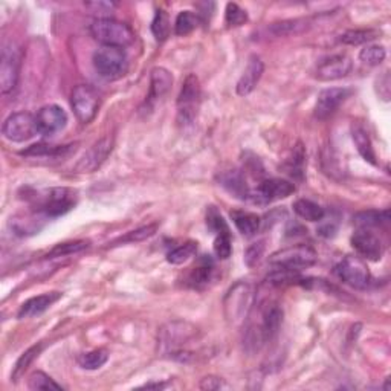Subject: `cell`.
Wrapping results in <instances>:
<instances>
[{
    "instance_id": "ee69618b",
    "label": "cell",
    "mask_w": 391,
    "mask_h": 391,
    "mask_svg": "<svg viewBox=\"0 0 391 391\" xmlns=\"http://www.w3.org/2000/svg\"><path fill=\"white\" fill-rule=\"evenodd\" d=\"M201 387L202 390H221L225 387V383L221 379V377H214V376H207V377H203L202 382H201Z\"/></svg>"
},
{
    "instance_id": "60d3db41",
    "label": "cell",
    "mask_w": 391,
    "mask_h": 391,
    "mask_svg": "<svg viewBox=\"0 0 391 391\" xmlns=\"http://www.w3.org/2000/svg\"><path fill=\"white\" fill-rule=\"evenodd\" d=\"M212 251H214L216 257L221 258V260H226L228 257H231L232 243H231L230 231H223V232H219V234H216Z\"/></svg>"
},
{
    "instance_id": "ab89813d",
    "label": "cell",
    "mask_w": 391,
    "mask_h": 391,
    "mask_svg": "<svg viewBox=\"0 0 391 391\" xmlns=\"http://www.w3.org/2000/svg\"><path fill=\"white\" fill-rule=\"evenodd\" d=\"M225 22L230 28L242 26L248 22V12L240 8L237 3H228L225 11Z\"/></svg>"
},
{
    "instance_id": "52a82bcc",
    "label": "cell",
    "mask_w": 391,
    "mask_h": 391,
    "mask_svg": "<svg viewBox=\"0 0 391 391\" xmlns=\"http://www.w3.org/2000/svg\"><path fill=\"white\" fill-rule=\"evenodd\" d=\"M22 65V51L12 43H6L0 58V92L3 95L14 91L20 77Z\"/></svg>"
},
{
    "instance_id": "1f68e13d",
    "label": "cell",
    "mask_w": 391,
    "mask_h": 391,
    "mask_svg": "<svg viewBox=\"0 0 391 391\" xmlns=\"http://www.w3.org/2000/svg\"><path fill=\"white\" fill-rule=\"evenodd\" d=\"M109 359V352L104 348H97L92 352H87L78 356V364L85 370H98L101 368Z\"/></svg>"
},
{
    "instance_id": "ba28073f",
    "label": "cell",
    "mask_w": 391,
    "mask_h": 391,
    "mask_svg": "<svg viewBox=\"0 0 391 391\" xmlns=\"http://www.w3.org/2000/svg\"><path fill=\"white\" fill-rule=\"evenodd\" d=\"M71 106L81 124H89L98 113L100 97L92 86L78 85L72 91Z\"/></svg>"
},
{
    "instance_id": "6da1fadb",
    "label": "cell",
    "mask_w": 391,
    "mask_h": 391,
    "mask_svg": "<svg viewBox=\"0 0 391 391\" xmlns=\"http://www.w3.org/2000/svg\"><path fill=\"white\" fill-rule=\"evenodd\" d=\"M92 37L102 46H115L124 49L126 46L132 45L135 34L127 23L118 22L112 17L97 19L91 25Z\"/></svg>"
},
{
    "instance_id": "4fadbf2b",
    "label": "cell",
    "mask_w": 391,
    "mask_h": 391,
    "mask_svg": "<svg viewBox=\"0 0 391 391\" xmlns=\"http://www.w3.org/2000/svg\"><path fill=\"white\" fill-rule=\"evenodd\" d=\"M67 124V113L63 107L57 104L43 106L36 115L37 133L43 136H54L61 132Z\"/></svg>"
},
{
    "instance_id": "e575fe53",
    "label": "cell",
    "mask_w": 391,
    "mask_h": 391,
    "mask_svg": "<svg viewBox=\"0 0 391 391\" xmlns=\"http://www.w3.org/2000/svg\"><path fill=\"white\" fill-rule=\"evenodd\" d=\"M28 388L34 391H52V390H63V387L47 376L43 372H34L28 379Z\"/></svg>"
},
{
    "instance_id": "f546056e",
    "label": "cell",
    "mask_w": 391,
    "mask_h": 391,
    "mask_svg": "<svg viewBox=\"0 0 391 391\" xmlns=\"http://www.w3.org/2000/svg\"><path fill=\"white\" fill-rule=\"evenodd\" d=\"M201 22L202 20L201 17H199V14H196V12L181 11L179 16L176 17V23H175L176 36H181V37L188 36V34H191L197 28Z\"/></svg>"
},
{
    "instance_id": "e0dca14e",
    "label": "cell",
    "mask_w": 391,
    "mask_h": 391,
    "mask_svg": "<svg viewBox=\"0 0 391 391\" xmlns=\"http://www.w3.org/2000/svg\"><path fill=\"white\" fill-rule=\"evenodd\" d=\"M295 193V185L286 179H265L258 183L256 190V202L271 203L286 199Z\"/></svg>"
},
{
    "instance_id": "4316f807",
    "label": "cell",
    "mask_w": 391,
    "mask_h": 391,
    "mask_svg": "<svg viewBox=\"0 0 391 391\" xmlns=\"http://www.w3.org/2000/svg\"><path fill=\"white\" fill-rule=\"evenodd\" d=\"M231 219L234 222L236 228L240 231V234L245 237H252L257 234L260 228V217L249 211H232Z\"/></svg>"
},
{
    "instance_id": "d590c367",
    "label": "cell",
    "mask_w": 391,
    "mask_h": 391,
    "mask_svg": "<svg viewBox=\"0 0 391 391\" xmlns=\"http://www.w3.org/2000/svg\"><path fill=\"white\" fill-rule=\"evenodd\" d=\"M87 248H89V242H86V240H75V242L60 243L49 254H47L46 258L66 257V256H71V254H77V252L85 251Z\"/></svg>"
},
{
    "instance_id": "3957f363",
    "label": "cell",
    "mask_w": 391,
    "mask_h": 391,
    "mask_svg": "<svg viewBox=\"0 0 391 391\" xmlns=\"http://www.w3.org/2000/svg\"><path fill=\"white\" fill-rule=\"evenodd\" d=\"M283 322V311L278 304H269L262 311V320L258 326H252L246 335V344L254 348H260L267 341H271L280 331Z\"/></svg>"
},
{
    "instance_id": "ffe728a7",
    "label": "cell",
    "mask_w": 391,
    "mask_h": 391,
    "mask_svg": "<svg viewBox=\"0 0 391 391\" xmlns=\"http://www.w3.org/2000/svg\"><path fill=\"white\" fill-rule=\"evenodd\" d=\"M219 182H221L222 187L228 191L230 194H232L237 199H242V201H245V199H248L251 196L245 177L238 170L222 171V173L219 175Z\"/></svg>"
},
{
    "instance_id": "9c48e42d",
    "label": "cell",
    "mask_w": 391,
    "mask_h": 391,
    "mask_svg": "<svg viewBox=\"0 0 391 391\" xmlns=\"http://www.w3.org/2000/svg\"><path fill=\"white\" fill-rule=\"evenodd\" d=\"M252 306V289L249 284L237 283L232 286L225 298V313L232 324L246 320Z\"/></svg>"
},
{
    "instance_id": "603a6c76",
    "label": "cell",
    "mask_w": 391,
    "mask_h": 391,
    "mask_svg": "<svg viewBox=\"0 0 391 391\" xmlns=\"http://www.w3.org/2000/svg\"><path fill=\"white\" fill-rule=\"evenodd\" d=\"M309 30L307 19H287L276 22L267 26V32H271L276 37H289L298 36V34Z\"/></svg>"
},
{
    "instance_id": "f6af8a7d",
    "label": "cell",
    "mask_w": 391,
    "mask_h": 391,
    "mask_svg": "<svg viewBox=\"0 0 391 391\" xmlns=\"http://www.w3.org/2000/svg\"><path fill=\"white\" fill-rule=\"evenodd\" d=\"M86 6L92 12H101V14H106V12H112L115 8V3L109 2H93V3H86Z\"/></svg>"
},
{
    "instance_id": "2e32d148",
    "label": "cell",
    "mask_w": 391,
    "mask_h": 391,
    "mask_svg": "<svg viewBox=\"0 0 391 391\" xmlns=\"http://www.w3.org/2000/svg\"><path fill=\"white\" fill-rule=\"evenodd\" d=\"M352 246L362 258L372 260V262H377L383 256V245L381 238L370 230L358 228V231L352 236Z\"/></svg>"
},
{
    "instance_id": "5b68a950",
    "label": "cell",
    "mask_w": 391,
    "mask_h": 391,
    "mask_svg": "<svg viewBox=\"0 0 391 391\" xmlns=\"http://www.w3.org/2000/svg\"><path fill=\"white\" fill-rule=\"evenodd\" d=\"M317 252L309 245H295L273 252L269 263L277 267H287V269L300 271L303 267H311L317 263Z\"/></svg>"
},
{
    "instance_id": "484cf974",
    "label": "cell",
    "mask_w": 391,
    "mask_h": 391,
    "mask_svg": "<svg viewBox=\"0 0 391 391\" xmlns=\"http://www.w3.org/2000/svg\"><path fill=\"white\" fill-rule=\"evenodd\" d=\"M390 222V210H368L361 211L353 216V223L362 230L376 228V226L387 225Z\"/></svg>"
},
{
    "instance_id": "8fae6325",
    "label": "cell",
    "mask_w": 391,
    "mask_h": 391,
    "mask_svg": "<svg viewBox=\"0 0 391 391\" xmlns=\"http://www.w3.org/2000/svg\"><path fill=\"white\" fill-rule=\"evenodd\" d=\"M37 133L36 116L30 112H17L10 115L2 126V135L11 142H25Z\"/></svg>"
},
{
    "instance_id": "7402d4cb",
    "label": "cell",
    "mask_w": 391,
    "mask_h": 391,
    "mask_svg": "<svg viewBox=\"0 0 391 391\" xmlns=\"http://www.w3.org/2000/svg\"><path fill=\"white\" fill-rule=\"evenodd\" d=\"M173 86V75L166 67H155L150 75V101L161 100L164 95H167Z\"/></svg>"
},
{
    "instance_id": "44dd1931",
    "label": "cell",
    "mask_w": 391,
    "mask_h": 391,
    "mask_svg": "<svg viewBox=\"0 0 391 391\" xmlns=\"http://www.w3.org/2000/svg\"><path fill=\"white\" fill-rule=\"evenodd\" d=\"M77 144H69V146H49V144H36L30 148L20 152L25 157H49V159H63L75 152Z\"/></svg>"
},
{
    "instance_id": "30bf717a",
    "label": "cell",
    "mask_w": 391,
    "mask_h": 391,
    "mask_svg": "<svg viewBox=\"0 0 391 391\" xmlns=\"http://www.w3.org/2000/svg\"><path fill=\"white\" fill-rule=\"evenodd\" d=\"M335 273L342 283L352 286L353 289H366L370 284V271L361 257H344L336 265Z\"/></svg>"
},
{
    "instance_id": "d6a6232c",
    "label": "cell",
    "mask_w": 391,
    "mask_h": 391,
    "mask_svg": "<svg viewBox=\"0 0 391 391\" xmlns=\"http://www.w3.org/2000/svg\"><path fill=\"white\" fill-rule=\"evenodd\" d=\"M197 254V243L196 242H187L177 248L171 249L167 254V262L170 265H182L188 262L190 258H193Z\"/></svg>"
},
{
    "instance_id": "8992f818",
    "label": "cell",
    "mask_w": 391,
    "mask_h": 391,
    "mask_svg": "<svg viewBox=\"0 0 391 391\" xmlns=\"http://www.w3.org/2000/svg\"><path fill=\"white\" fill-rule=\"evenodd\" d=\"M36 211L47 217H58L71 211L75 205V193L67 188L46 190L43 196H36Z\"/></svg>"
},
{
    "instance_id": "74e56055",
    "label": "cell",
    "mask_w": 391,
    "mask_h": 391,
    "mask_svg": "<svg viewBox=\"0 0 391 391\" xmlns=\"http://www.w3.org/2000/svg\"><path fill=\"white\" fill-rule=\"evenodd\" d=\"M267 281H269L271 284L281 286V284L293 283V281H301V278H300L298 271L276 266V269H273L269 276H267Z\"/></svg>"
},
{
    "instance_id": "5bb4252c",
    "label": "cell",
    "mask_w": 391,
    "mask_h": 391,
    "mask_svg": "<svg viewBox=\"0 0 391 391\" xmlns=\"http://www.w3.org/2000/svg\"><path fill=\"white\" fill-rule=\"evenodd\" d=\"M350 95V91L346 87H328L321 91L317 102H315L313 115L317 120H327L338 111L339 106L344 102Z\"/></svg>"
},
{
    "instance_id": "83f0119b",
    "label": "cell",
    "mask_w": 391,
    "mask_h": 391,
    "mask_svg": "<svg viewBox=\"0 0 391 391\" xmlns=\"http://www.w3.org/2000/svg\"><path fill=\"white\" fill-rule=\"evenodd\" d=\"M293 211L297 212V216L304 219L307 222H320L324 219V208L320 207L318 203H315L309 199H298L297 202L293 203Z\"/></svg>"
},
{
    "instance_id": "277c9868",
    "label": "cell",
    "mask_w": 391,
    "mask_h": 391,
    "mask_svg": "<svg viewBox=\"0 0 391 391\" xmlns=\"http://www.w3.org/2000/svg\"><path fill=\"white\" fill-rule=\"evenodd\" d=\"M201 106V83L196 75L185 78L179 97H177V122L181 126H191L196 120Z\"/></svg>"
},
{
    "instance_id": "4dcf8cb0",
    "label": "cell",
    "mask_w": 391,
    "mask_h": 391,
    "mask_svg": "<svg viewBox=\"0 0 391 391\" xmlns=\"http://www.w3.org/2000/svg\"><path fill=\"white\" fill-rule=\"evenodd\" d=\"M42 348H43L42 344L32 346L26 350L25 353H22V356H20V358L17 359L14 368H12V373H11L12 381L17 382L20 377L25 375V372L30 368V366L34 362V359L38 358V355H40V352H42Z\"/></svg>"
},
{
    "instance_id": "7c38bea8",
    "label": "cell",
    "mask_w": 391,
    "mask_h": 391,
    "mask_svg": "<svg viewBox=\"0 0 391 391\" xmlns=\"http://www.w3.org/2000/svg\"><path fill=\"white\" fill-rule=\"evenodd\" d=\"M113 150V138L112 136H102L101 139L97 142H93L91 148L83 155V157L77 162L75 166V171L77 173H93L95 170L100 168L102 166L109 155L112 153Z\"/></svg>"
},
{
    "instance_id": "d6986e66",
    "label": "cell",
    "mask_w": 391,
    "mask_h": 391,
    "mask_svg": "<svg viewBox=\"0 0 391 391\" xmlns=\"http://www.w3.org/2000/svg\"><path fill=\"white\" fill-rule=\"evenodd\" d=\"M63 297L61 292H46L38 295V297H32L28 301H25L19 311V318H32L37 315L46 312L52 304H56L57 301Z\"/></svg>"
},
{
    "instance_id": "836d02e7",
    "label": "cell",
    "mask_w": 391,
    "mask_h": 391,
    "mask_svg": "<svg viewBox=\"0 0 391 391\" xmlns=\"http://www.w3.org/2000/svg\"><path fill=\"white\" fill-rule=\"evenodd\" d=\"M387 57V51L382 45H366L359 52V60L367 66H379Z\"/></svg>"
},
{
    "instance_id": "d4e9b609",
    "label": "cell",
    "mask_w": 391,
    "mask_h": 391,
    "mask_svg": "<svg viewBox=\"0 0 391 391\" xmlns=\"http://www.w3.org/2000/svg\"><path fill=\"white\" fill-rule=\"evenodd\" d=\"M352 138H353L356 148H358V152L364 157V159L370 164H373V166H376L375 148H373L372 139H370V136L367 133V130L364 129L361 124H353L352 126Z\"/></svg>"
},
{
    "instance_id": "7a4b0ae2",
    "label": "cell",
    "mask_w": 391,
    "mask_h": 391,
    "mask_svg": "<svg viewBox=\"0 0 391 391\" xmlns=\"http://www.w3.org/2000/svg\"><path fill=\"white\" fill-rule=\"evenodd\" d=\"M92 61L95 71L104 80H118L124 77L129 69L127 54L121 47L101 46L93 52Z\"/></svg>"
},
{
    "instance_id": "ac0fdd59",
    "label": "cell",
    "mask_w": 391,
    "mask_h": 391,
    "mask_svg": "<svg viewBox=\"0 0 391 391\" xmlns=\"http://www.w3.org/2000/svg\"><path fill=\"white\" fill-rule=\"evenodd\" d=\"M265 72V65L262 58L258 56H251L248 60V65H246L245 71L242 74V77L238 78L236 92L238 97H248V95L256 89L258 85L260 78Z\"/></svg>"
},
{
    "instance_id": "7bdbcfd3",
    "label": "cell",
    "mask_w": 391,
    "mask_h": 391,
    "mask_svg": "<svg viewBox=\"0 0 391 391\" xmlns=\"http://www.w3.org/2000/svg\"><path fill=\"white\" fill-rule=\"evenodd\" d=\"M263 254H265V240H258V242L249 245L245 251V265L249 267L256 266L260 262V258L263 257Z\"/></svg>"
},
{
    "instance_id": "cb8c5ba5",
    "label": "cell",
    "mask_w": 391,
    "mask_h": 391,
    "mask_svg": "<svg viewBox=\"0 0 391 391\" xmlns=\"http://www.w3.org/2000/svg\"><path fill=\"white\" fill-rule=\"evenodd\" d=\"M212 271H214L212 260L207 256H203L201 260H199L193 269L190 271L188 284L191 287H194V289H202L203 286H207L211 281Z\"/></svg>"
},
{
    "instance_id": "8d00e7d4",
    "label": "cell",
    "mask_w": 391,
    "mask_h": 391,
    "mask_svg": "<svg viewBox=\"0 0 391 391\" xmlns=\"http://www.w3.org/2000/svg\"><path fill=\"white\" fill-rule=\"evenodd\" d=\"M152 32L157 42H164L170 36V20L167 12L164 10H157L152 22Z\"/></svg>"
},
{
    "instance_id": "f35d334b",
    "label": "cell",
    "mask_w": 391,
    "mask_h": 391,
    "mask_svg": "<svg viewBox=\"0 0 391 391\" xmlns=\"http://www.w3.org/2000/svg\"><path fill=\"white\" fill-rule=\"evenodd\" d=\"M304 164H306V155H304V150L301 144H298L297 147L293 148L292 156L289 157V161H287V170H289V173L295 177H303L304 173Z\"/></svg>"
},
{
    "instance_id": "9a60e30c",
    "label": "cell",
    "mask_w": 391,
    "mask_h": 391,
    "mask_svg": "<svg viewBox=\"0 0 391 391\" xmlns=\"http://www.w3.org/2000/svg\"><path fill=\"white\" fill-rule=\"evenodd\" d=\"M352 58L347 54H335V56L321 60L317 66L315 77L320 81H335L347 77L352 71Z\"/></svg>"
},
{
    "instance_id": "f1b7e54d",
    "label": "cell",
    "mask_w": 391,
    "mask_h": 391,
    "mask_svg": "<svg viewBox=\"0 0 391 391\" xmlns=\"http://www.w3.org/2000/svg\"><path fill=\"white\" fill-rule=\"evenodd\" d=\"M381 36V31L376 30H350L346 31L339 37V42L342 45L348 46H359V45H368Z\"/></svg>"
},
{
    "instance_id": "b9f144b4",
    "label": "cell",
    "mask_w": 391,
    "mask_h": 391,
    "mask_svg": "<svg viewBox=\"0 0 391 391\" xmlns=\"http://www.w3.org/2000/svg\"><path fill=\"white\" fill-rule=\"evenodd\" d=\"M156 231H157V225H156V223L141 226V228H138V230L127 232V236L121 237V238L118 240V243H136V242H142V240L152 237Z\"/></svg>"
}]
</instances>
